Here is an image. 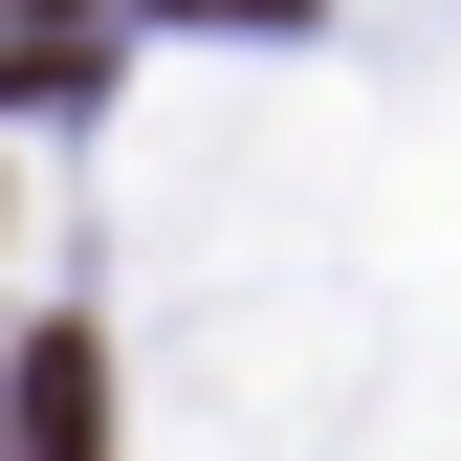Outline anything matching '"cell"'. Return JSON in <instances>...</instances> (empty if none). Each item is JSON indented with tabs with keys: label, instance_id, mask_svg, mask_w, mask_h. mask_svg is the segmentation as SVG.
I'll return each instance as SVG.
<instances>
[{
	"label": "cell",
	"instance_id": "obj_1",
	"mask_svg": "<svg viewBox=\"0 0 461 461\" xmlns=\"http://www.w3.org/2000/svg\"><path fill=\"white\" fill-rule=\"evenodd\" d=\"M0 461H110V330L44 308L23 330V395H0Z\"/></svg>",
	"mask_w": 461,
	"mask_h": 461
},
{
	"label": "cell",
	"instance_id": "obj_2",
	"mask_svg": "<svg viewBox=\"0 0 461 461\" xmlns=\"http://www.w3.org/2000/svg\"><path fill=\"white\" fill-rule=\"evenodd\" d=\"M110 67V23H67V0H0V88H23V110H67Z\"/></svg>",
	"mask_w": 461,
	"mask_h": 461
},
{
	"label": "cell",
	"instance_id": "obj_3",
	"mask_svg": "<svg viewBox=\"0 0 461 461\" xmlns=\"http://www.w3.org/2000/svg\"><path fill=\"white\" fill-rule=\"evenodd\" d=\"M176 23H308V0H176Z\"/></svg>",
	"mask_w": 461,
	"mask_h": 461
}]
</instances>
